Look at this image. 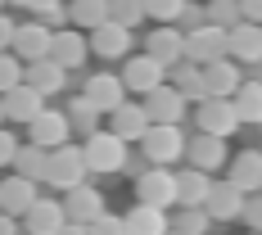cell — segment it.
<instances>
[{"instance_id": "cell-1", "label": "cell", "mask_w": 262, "mask_h": 235, "mask_svg": "<svg viewBox=\"0 0 262 235\" xmlns=\"http://www.w3.org/2000/svg\"><path fill=\"white\" fill-rule=\"evenodd\" d=\"M81 158H86V172L113 177V172L127 167V140L113 136V131H91L86 145H81Z\"/></svg>"}, {"instance_id": "cell-2", "label": "cell", "mask_w": 262, "mask_h": 235, "mask_svg": "<svg viewBox=\"0 0 262 235\" xmlns=\"http://www.w3.org/2000/svg\"><path fill=\"white\" fill-rule=\"evenodd\" d=\"M41 181H50L54 190H73V185L86 181V158H81V145H54L46 149V172H41Z\"/></svg>"}, {"instance_id": "cell-3", "label": "cell", "mask_w": 262, "mask_h": 235, "mask_svg": "<svg viewBox=\"0 0 262 235\" xmlns=\"http://www.w3.org/2000/svg\"><path fill=\"white\" fill-rule=\"evenodd\" d=\"M140 145H145V158H149V163H158V167L181 163V154H185L181 122H149V127H145V136H140Z\"/></svg>"}, {"instance_id": "cell-4", "label": "cell", "mask_w": 262, "mask_h": 235, "mask_svg": "<svg viewBox=\"0 0 262 235\" xmlns=\"http://www.w3.org/2000/svg\"><path fill=\"white\" fill-rule=\"evenodd\" d=\"M185 63H212V59H226V27H217V23H204V27H194V32H185V54H181Z\"/></svg>"}, {"instance_id": "cell-5", "label": "cell", "mask_w": 262, "mask_h": 235, "mask_svg": "<svg viewBox=\"0 0 262 235\" xmlns=\"http://www.w3.org/2000/svg\"><path fill=\"white\" fill-rule=\"evenodd\" d=\"M194 122H199V131H208V136H231V131H239V118H235L231 95H204Z\"/></svg>"}, {"instance_id": "cell-6", "label": "cell", "mask_w": 262, "mask_h": 235, "mask_svg": "<svg viewBox=\"0 0 262 235\" xmlns=\"http://www.w3.org/2000/svg\"><path fill=\"white\" fill-rule=\"evenodd\" d=\"M50 32H54V27H46L41 18L14 23V41H9V54H18L23 63H32V59H46V54H50Z\"/></svg>"}, {"instance_id": "cell-7", "label": "cell", "mask_w": 262, "mask_h": 235, "mask_svg": "<svg viewBox=\"0 0 262 235\" xmlns=\"http://www.w3.org/2000/svg\"><path fill=\"white\" fill-rule=\"evenodd\" d=\"M46 59H54L63 73H73V68H81V63L91 59V46H86V36L73 32V27H54L50 32V54H46Z\"/></svg>"}, {"instance_id": "cell-8", "label": "cell", "mask_w": 262, "mask_h": 235, "mask_svg": "<svg viewBox=\"0 0 262 235\" xmlns=\"http://www.w3.org/2000/svg\"><path fill=\"white\" fill-rule=\"evenodd\" d=\"M136 199L140 204H154V208H172L177 204V190H172V167H149L136 177Z\"/></svg>"}, {"instance_id": "cell-9", "label": "cell", "mask_w": 262, "mask_h": 235, "mask_svg": "<svg viewBox=\"0 0 262 235\" xmlns=\"http://www.w3.org/2000/svg\"><path fill=\"white\" fill-rule=\"evenodd\" d=\"M145 54H154L163 68H172V63H181L185 54V32L177 23H158L149 36H145Z\"/></svg>"}, {"instance_id": "cell-10", "label": "cell", "mask_w": 262, "mask_h": 235, "mask_svg": "<svg viewBox=\"0 0 262 235\" xmlns=\"http://www.w3.org/2000/svg\"><path fill=\"white\" fill-rule=\"evenodd\" d=\"M199 208L208 212V222H235L239 208H244V190L231 185V181H217V185H208V195H204Z\"/></svg>"}, {"instance_id": "cell-11", "label": "cell", "mask_w": 262, "mask_h": 235, "mask_svg": "<svg viewBox=\"0 0 262 235\" xmlns=\"http://www.w3.org/2000/svg\"><path fill=\"white\" fill-rule=\"evenodd\" d=\"M145 113H149V122H181L185 118L181 91L172 81H158L154 91H145Z\"/></svg>"}, {"instance_id": "cell-12", "label": "cell", "mask_w": 262, "mask_h": 235, "mask_svg": "<svg viewBox=\"0 0 262 235\" xmlns=\"http://www.w3.org/2000/svg\"><path fill=\"white\" fill-rule=\"evenodd\" d=\"M0 104H5V122H23V127H27V122L46 109V95H41V91H32L27 81H18L14 91H5V95H0Z\"/></svg>"}, {"instance_id": "cell-13", "label": "cell", "mask_w": 262, "mask_h": 235, "mask_svg": "<svg viewBox=\"0 0 262 235\" xmlns=\"http://www.w3.org/2000/svg\"><path fill=\"white\" fill-rule=\"evenodd\" d=\"M226 54H231V59H239V63L262 59V23L239 18L235 27H226Z\"/></svg>"}, {"instance_id": "cell-14", "label": "cell", "mask_w": 262, "mask_h": 235, "mask_svg": "<svg viewBox=\"0 0 262 235\" xmlns=\"http://www.w3.org/2000/svg\"><path fill=\"white\" fill-rule=\"evenodd\" d=\"M163 77H167V68L158 63L154 54H131V59H127V68H122V86H127V91H136V95L154 91Z\"/></svg>"}, {"instance_id": "cell-15", "label": "cell", "mask_w": 262, "mask_h": 235, "mask_svg": "<svg viewBox=\"0 0 262 235\" xmlns=\"http://www.w3.org/2000/svg\"><path fill=\"white\" fill-rule=\"evenodd\" d=\"M86 46H91V54H104V59H122V54L131 50V27L108 23V18H104L100 27H91Z\"/></svg>"}, {"instance_id": "cell-16", "label": "cell", "mask_w": 262, "mask_h": 235, "mask_svg": "<svg viewBox=\"0 0 262 235\" xmlns=\"http://www.w3.org/2000/svg\"><path fill=\"white\" fill-rule=\"evenodd\" d=\"M27 136H32V145H41V149L63 145V140H68V118H63V109H41V113L27 122Z\"/></svg>"}, {"instance_id": "cell-17", "label": "cell", "mask_w": 262, "mask_h": 235, "mask_svg": "<svg viewBox=\"0 0 262 235\" xmlns=\"http://www.w3.org/2000/svg\"><path fill=\"white\" fill-rule=\"evenodd\" d=\"M63 217H73V222H91V217H100L104 212V195L95 190V185H73V190H63Z\"/></svg>"}, {"instance_id": "cell-18", "label": "cell", "mask_w": 262, "mask_h": 235, "mask_svg": "<svg viewBox=\"0 0 262 235\" xmlns=\"http://www.w3.org/2000/svg\"><path fill=\"white\" fill-rule=\"evenodd\" d=\"M185 154H190V163H194L199 172H217V167L226 163V136L199 131L194 140H185Z\"/></svg>"}, {"instance_id": "cell-19", "label": "cell", "mask_w": 262, "mask_h": 235, "mask_svg": "<svg viewBox=\"0 0 262 235\" xmlns=\"http://www.w3.org/2000/svg\"><path fill=\"white\" fill-rule=\"evenodd\" d=\"M199 73H204V95H235V86L244 81V77H239V63L231 59V54L204 63Z\"/></svg>"}, {"instance_id": "cell-20", "label": "cell", "mask_w": 262, "mask_h": 235, "mask_svg": "<svg viewBox=\"0 0 262 235\" xmlns=\"http://www.w3.org/2000/svg\"><path fill=\"white\" fill-rule=\"evenodd\" d=\"M81 95L100 109V113H113V109L127 100V86H122V77H113V73H95V77L86 81V91H81Z\"/></svg>"}, {"instance_id": "cell-21", "label": "cell", "mask_w": 262, "mask_h": 235, "mask_svg": "<svg viewBox=\"0 0 262 235\" xmlns=\"http://www.w3.org/2000/svg\"><path fill=\"white\" fill-rule=\"evenodd\" d=\"M23 81L32 91H41V95H54V91H63L68 73H63L54 59H32V63H23Z\"/></svg>"}, {"instance_id": "cell-22", "label": "cell", "mask_w": 262, "mask_h": 235, "mask_svg": "<svg viewBox=\"0 0 262 235\" xmlns=\"http://www.w3.org/2000/svg\"><path fill=\"white\" fill-rule=\"evenodd\" d=\"M32 199H36V181H27V177H9V181H0V212H9V217H23L32 208Z\"/></svg>"}, {"instance_id": "cell-23", "label": "cell", "mask_w": 262, "mask_h": 235, "mask_svg": "<svg viewBox=\"0 0 262 235\" xmlns=\"http://www.w3.org/2000/svg\"><path fill=\"white\" fill-rule=\"evenodd\" d=\"M23 222H27V235H54L63 226V204L59 199H32Z\"/></svg>"}, {"instance_id": "cell-24", "label": "cell", "mask_w": 262, "mask_h": 235, "mask_svg": "<svg viewBox=\"0 0 262 235\" xmlns=\"http://www.w3.org/2000/svg\"><path fill=\"white\" fill-rule=\"evenodd\" d=\"M208 172H199V167H185V172H172V190H177V204L181 208H199L204 204V195H208Z\"/></svg>"}, {"instance_id": "cell-25", "label": "cell", "mask_w": 262, "mask_h": 235, "mask_svg": "<svg viewBox=\"0 0 262 235\" xmlns=\"http://www.w3.org/2000/svg\"><path fill=\"white\" fill-rule=\"evenodd\" d=\"M113 118V136H122V140H140L145 136V127H149V113H145V104H131V100H122V104L108 113Z\"/></svg>"}, {"instance_id": "cell-26", "label": "cell", "mask_w": 262, "mask_h": 235, "mask_svg": "<svg viewBox=\"0 0 262 235\" xmlns=\"http://www.w3.org/2000/svg\"><path fill=\"white\" fill-rule=\"evenodd\" d=\"M231 104H235V118H239V127H258L262 122V81H239L235 86V95H231Z\"/></svg>"}, {"instance_id": "cell-27", "label": "cell", "mask_w": 262, "mask_h": 235, "mask_svg": "<svg viewBox=\"0 0 262 235\" xmlns=\"http://www.w3.org/2000/svg\"><path fill=\"white\" fill-rule=\"evenodd\" d=\"M122 226H127V235H163L167 231V208H154V204L136 199V208L122 217Z\"/></svg>"}, {"instance_id": "cell-28", "label": "cell", "mask_w": 262, "mask_h": 235, "mask_svg": "<svg viewBox=\"0 0 262 235\" xmlns=\"http://www.w3.org/2000/svg\"><path fill=\"white\" fill-rule=\"evenodd\" d=\"M226 163H231V177H226L231 185H239L244 195L249 190H262V154L258 149H244V154L226 158Z\"/></svg>"}, {"instance_id": "cell-29", "label": "cell", "mask_w": 262, "mask_h": 235, "mask_svg": "<svg viewBox=\"0 0 262 235\" xmlns=\"http://www.w3.org/2000/svg\"><path fill=\"white\" fill-rule=\"evenodd\" d=\"M63 118H68V131H81V136H91V131H100V109L91 104L86 95H73L68 100V109H63Z\"/></svg>"}, {"instance_id": "cell-30", "label": "cell", "mask_w": 262, "mask_h": 235, "mask_svg": "<svg viewBox=\"0 0 262 235\" xmlns=\"http://www.w3.org/2000/svg\"><path fill=\"white\" fill-rule=\"evenodd\" d=\"M172 86H177V91H181V100L185 104H190V100H194V104H199V100H204V73H199V63H172Z\"/></svg>"}, {"instance_id": "cell-31", "label": "cell", "mask_w": 262, "mask_h": 235, "mask_svg": "<svg viewBox=\"0 0 262 235\" xmlns=\"http://www.w3.org/2000/svg\"><path fill=\"white\" fill-rule=\"evenodd\" d=\"M9 163H14V172H18V177L41 181V172H46V149H41V145H18Z\"/></svg>"}, {"instance_id": "cell-32", "label": "cell", "mask_w": 262, "mask_h": 235, "mask_svg": "<svg viewBox=\"0 0 262 235\" xmlns=\"http://www.w3.org/2000/svg\"><path fill=\"white\" fill-rule=\"evenodd\" d=\"M104 18L108 23H122V27L145 23V0H104Z\"/></svg>"}, {"instance_id": "cell-33", "label": "cell", "mask_w": 262, "mask_h": 235, "mask_svg": "<svg viewBox=\"0 0 262 235\" xmlns=\"http://www.w3.org/2000/svg\"><path fill=\"white\" fill-rule=\"evenodd\" d=\"M68 18H73V27H100L104 23V0H68Z\"/></svg>"}, {"instance_id": "cell-34", "label": "cell", "mask_w": 262, "mask_h": 235, "mask_svg": "<svg viewBox=\"0 0 262 235\" xmlns=\"http://www.w3.org/2000/svg\"><path fill=\"white\" fill-rule=\"evenodd\" d=\"M204 14H208V23H217V27H235L239 23V0H208Z\"/></svg>"}, {"instance_id": "cell-35", "label": "cell", "mask_w": 262, "mask_h": 235, "mask_svg": "<svg viewBox=\"0 0 262 235\" xmlns=\"http://www.w3.org/2000/svg\"><path fill=\"white\" fill-rule=\"evenodd\" d=\"M172 231H181V235H204L208 231V212L204 208H181L177 212V222H167Z\"/></svg>"}, {"instance_id": "cell-36", "label": "cell", "mask_w": 262, "mask_h": 235, "mask_svg": "<svg viewBox=\"0 0 262 235\" xmlns=\"http://www.w3.org/2000/svg\"><path fill=\"white\" fill-rule=\"evenodd\" d=\"M23 81V59L18 54H9V50H0V95L5 91H14Z\"/></svg>"}, {"instance_id": "cell-37", "label": "cell", "mask_w": 262, "mask_h": 235, "mask_svg": "<svg viewBox=\"0 0 262 235\" xmlns=\"http://www.w3.org/2000/svg\"><path fill=\"white\" fill-rule=\"evenodd\" d=\"M185 0H145V18H158V23H177Z\"/></svg>"}, {"instance_id": "cell-38", "label": "cell", "mask_w": 262, "mask_h": 235, "mask_svg": "<svg viewBox=\"0 0 262 235\" xmlns=\"http://www.w3.org/2000/svg\"><path fill=\"white\" fill-rule=\"evenodd\" d=\"M86 235H127V226H122V217H113V212H100V217H91L86 222Z\"/></svg>"}, {"instance_id": "cell-39", "label": "cell", "mask_w": 262, "mask_h": 235, "mask_svg": "<svg viewBox=\"0 0 262 235\" xmlns=\"http://www.w3.org/2000/svg\"><path fill=\"white\" fill-rule=\"evenodd\" d=\"M239 217L249 222V231H262V190H249V195H244V208H239Z\"/></svg>"}, {"instance_id": "cell-40", "label": "cell", "mask_w": 262, "mask_h": 235, "mask_svg": "<svg viewBox=\"0 0 262 235\" xmlns=\"http://www.w3.org/2000/svg\"><path fill=\"white\" fill-rule=\"evenodd\" d=\"M204 23H208L204 5H190V0H185V5H181V14H177V27H181V32H194V27H204Z\"/></svg>"}, {"instance_id": "cell-41", "label": "cell", "mask_w": 262, "mask_h": 235, "mask_svg": "<svg viewBox=\"0 0 262 235\" xmlns=\"http://www.w3.org/2000/svg\"><path fill=\"white\" fill-rule=\"evenodd\" d=\"M14 149H18V140H14V131H9V127H0V167H5V163L14 158Z\"/></svg>"}, {"instance_id": "cell-42", "label": "cell", "mask_w": 262, "mask_h": 235, "mask_svg": "<svg viewBox=\"0 0 262 235\" xmlns=\"http://www.w3.org/2000/svg\"><path fill=\"white\" fill-rule=\"evenodd\" d=\"M239 18H249V23H262V0H239Z\"/></svg>"}, {"instance_id": "cell-43", "label": "cell", "mask_w": 262, "mask_h": 235, "mask_svg": "<svg viewBox=\"0 0 262 235\" xmlns=\"http://www.w3.org/2000/svg\"><path fill=\"white\" fill-rule=\"evenodd\" d=\"M9 41H14V18L0 9V50H9Z\"/></svg>"}, {"instance_id": "cell-44", "label": "cell", "mask_w": 262, "mask_h": 235, "mask_svg": "<svg viewBox=\"0 0 262 235\" xmlns=\"http://www.w3.org/2000/svg\"><path fill=\"white\" fill-rule=\"evenodd\" d=\"M5 5H18V9H27V14L36 18V14H41V9H46L50 0H5Z\"/></svg>"}, {"instance_id": "cell-45", "label": "cell", "mask_w": 262, "mask_h": 235, "mask_svg": "<svg viewBox=\"0 0 262 235\" xmlns=\"http://www.w3.org/2000/svg\"><path fill=\"white\" fill-rule=\"evenodd\" d=\"M54 235H86V222H73V217H63V226Z\"/></svg>"}, {"instance_id": "cell-46", "label": "cell", "mask_w": 262, "mask_h": 235, "mask_svg": "<svg viewBox=\"0 0 262 235\" xmlns=\"http://www.w3.org/2000/svg\"><path fill=\"white\" fill-rule=\"evenodd\" d=\"M0 235H18V222H14L9 212H0Z\"/></svg>"}, {"instance_id": "cell-47", "label": "cell", "mask_w": 262, "mask_h": 235, "mask_svg": "<svg viewBox=\"0 0 262 235\" xmlns=\"http://www.w3.org/2000/svg\"><path fill=\"white\" fill-rule=\"evenodd\" d=\"M249 68H253V81H262V59H253Z\"/></svg>"}, {"instance_id": "cell-48", "label": "cell", "mask_w": 262, "mask_h": 235, "mask_svg": "<svg viewBox=\"0 0 262 235\" xmlns=\"http://www.w3.org/2000/svg\"><path fill=\"white\" fill-rule=\"evenodd\" d=\"M163 235H181V231H172V226H167V231H163Z\"/></svg>"}, {"instance_id": "cell-49", "label": "cell", "mask_w": 262, "mask_h": 235, "mask_svg": "<svg viewBox=\"0 0 262 235\" xmlns=\"http://www.w3.org/2000/svg\"><path fill=\"white\" fill-rule=\"evenodd\" d=\"M0 122H5V104H0Z\"/></svg>"}, {"instance_id": "cell-50", "label": "cell", "mask_w": 262, "mask_h": 235, "mask_svg": "<svg viewBox=\"0 0 262 235\" xmlns=\"http://www.w3.org/2000/svg\"><path fill=\"white\" fill-rule=\"evenodd\" d=\"M0 9H5V0H0Z\"/></svg>"}, {"instance_id": "cell-51", "label": "cell", "mask_w": 262, "mask_h": 235, "mask_svg": "<svg viewBox=\"0 0 262 235\" xmlns=\"http://www.w3.org/2000/svg\"><path fill=\"white\" fill-rule=\"evenodd\" d=\"M258 127H262V122H258Z\"/></svg>"}]
</instances>
